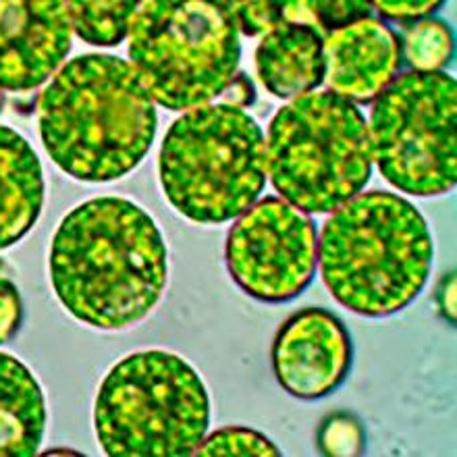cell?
Wrapping results in <instances>:
<instances>
[{
  "instance_id": "obj_22",
  "label": "cell",
  "mask_w": 457,
  "mask_h": 457,
  "mask_svg": "<svg viewBox=\"0 0 457 457\" xmlns=\"http://www.w3.org/2000/svg\"><path fill=\"white\" fill-rule=\"evenodd\" d=\"M443 3H405V0H399V3H374L372 9H377L380 15L389 19H427L430 12L439 11Z\"/></svg>"
},
{
  "instance_id": "obj_8",
  "label": "cell",
  "mask_w": 457,
  "mask_h": 457,
  "mask_svg": "<svg viewBox=\"0 0 457 457\" xmlns=\"http://www.w3.org/2000/svg\"><path fill=\"white\" fill-rule=\"evenodd\" d=\"M457 86L447 73L408 71L372 106L368 136L380 175L410 195H441L457 183Z\"/></svg>"
},
{
  "instance_id": "obj_10",
  "label": "cell",
  "mask_w": 457,
  "mask_h": 457,
  "mask_svg": "<svg viewBox=\"0 0 457 457\" xmlns=\"http://www.w3.org/2000/svg\"><path fill=\"white\" fill-rule=\"evenodd\" d=\"M272 368L289 395L308 402L331 395L352 368L345 325L322 308L289 316L272 343Z\"/></svg>"
},
{
  "instance_id": "obj_3",
  "label": "cell",
  "mask_w": 457,
  "mask_h": 457,
  "mask_svg": "<svg viewBox=\"0 0 457 457\" xmlns=\"http://www.w3.org/2000/svg\"><path fill=\"white\" fill-rule=\"evenodd\" d=\"M433 253L427 220L411 202L368 192L339 206L322 227L319 264L341 306L380 319L422 294Z\"/></svg>"
},
{
  "instance_id": "obj_25",
  "label": "cell",
  "mask_w": 457,
  "mask_h": 457,
  "mask_svg": "<svg viewBox=\"0 0 457 457\" xmlns=\"http://www.w3.org/2000/svg\"><path fill=\"white\" fill-rule=\"evenodd\" d=\"M0 106H3V96H0Z\"/></svg>"
},
{
  "instance_id": "obj_19",
  "label": "cell",
  "mask_w": 457,
  "mask_h": 457,
  "mask_svg": "<svg viewBox=\"0 0 457 457\" xmlns=\"http://www.w3.org/2000/svg\"><path fill=\"white\" fill-rule=\"evenodd\" d=\"M319 449L325 455H361L366 449L364 427L347 411L327 416L319 427Z\"/></svg>"
},
{
  "instance_id": "obj_13",
  "label": "cell",
  "mask_w": 457,
  "mask_h": 457,
  "mask_svg": "<svg viewBox=\"0 0 457 457\" xmlns=\"http://www.w3.org/2000/svg\"><path fill=\"white\" fill-rule=\"evenodd\" d=\"M325 34L302 23H278L256 48V71L277 98H297L325 81Z\"/></svg>"
},
{
  "instance_id": "obj_4",
  "label": "cell",
  "mask_w": 457,
  "mask_h": 457,
  "mask_svg": "<svg viewBox=\"0 0 457 457\" xmlns=\"http://www.w3.org/2000/svg\"><path fill=\"white\" fill-rule=\"evenodd\" d=\"M170 206L202 225L227 223L253 206L266 186V139L250 112L204 104L170 125L158 154Z\"/></svg>"
},
{
  "instance_id": "obj_18",
  "label": "cell",
  "mask_w": 457,
  "mask_h": 457,
  "mask_svg": "<svg viewBox=\"0 0 457 457\" xmlns=\"http://www.w3.org/2000/svg\"><path fill=\"white\" fill-rule=\"evenodd\" d=\"M195 455L211 457V455H269L277 457L281 455L275 443L260 435L258 430L252 428H223L212 433L208 439H202V443L195 449Z\"/></svg>"
},
{
  "instance_id": "obj_17",
  "label": "cell",
  "mask_w": 457,
  "mask_h": 457,
  "mask_svg": "<svg viewBox=\"0 0 457 457\" xmlns=\"http://www.w3.org/2000/svg\"><path fill=\"white\" fill-rule=\"evenodd\" d=\"M405 56L418 73H436L453 59V31L441 19H422L408 28Z\"/></svg>"
},
{
  "instance_id": "obj_6",
  "label": "cell",
  "mask_w": 457,
  "mask_h": 457,
  "mask_svg": "<svg viewBox=\"0 0 457 457\" xmlns=\"http://www.w3.org/2000/svg\"><path fill=\"white\" fill-rule=\"evenodd\" d=\"M208 422L211 399L200 374L161 349L120 360L106 374L94 405L96 436L112 457L192 455Z\"/></svg>"
},
{
  "instance_id": "obj_2",
  "label": "cell",
  "mask_w": 457,
  "mask_h": 457,
  "mask_svg": "<svg viewBox=\"0 0 457 457\" xmlns=\"http://www.w3.org/2000/svg\"><path fill=\"white\" fill-rule=\"evenodd\" d=\"M37 123L56 167L79 181L109 183L144 161L158 117L129 62L84 54L69 61L42 92Z\"/></svg>"
},
{
  "instance_id": "obj_12",
  "label": "cell",
  "mask_w": 457,
  "mask_h": 457,
  "mask_svg": "<svg viewBox=\"0 0 457 457\" xmlns=\"http://www.w3.org/2000/svg\"><path fill=\"white\" fill-rule=\"evenodd\" d=\"M325 81L349 103H370L402 65V42L389 25L366 17L325 37Z\"/></svg>"
},
{
  "instance_id": "obj_5",
  "label": "cell",
  "mask_w": 457,
  "mask_h": 457,
  "mask_svg": "<svg viewBox=\"0 0 457 457\" xmlns=\"http://www.w3.org/2000/svg\"><path fill=\"white\" fill-rule=\"evenodd\" d=\"M372 162L364 114L331 90L297 96L270 120L266 170L302 212H335L355 198L370 181Z\"/></svg>"
},
{
  "instance_id": "obj_9",
  "label": "cell",
  "mask_w": 457,
  "mask_h": 457,
  "mask_svg": "<svg viewBox=\"0 0 457 457\" xmlns=\"http://www.w3.org/2000/svg\"><path fill=\"white\" fill-rule=\"evenodd\" d=\"M235 283L260 302H289L312 283L319 258L314 220L283 198H264L241 214L227 237Z\"/></svg>"
},
{
  "instance_id": "obj_11",
  "label": "cell",
  "mask_w": 457,
  "mask_h": 457,
  "mask_svg": "<svg viewBox=\"0 0 457 457\" xmlns=\"http://www.w3.org/2000/svg\"><path fill=\"white\" fill-rule=\"evenodd\" d=\"M71 36L67 3H0V90L28 92L53 78Z\"/></svg>"
},
{
  "instance_id": "obj_20",
  "label": "cell",
  "mask_w": 457,
  "mask_h": 457,
  "mask_svg": "<svg viewBox=\"0 0 457 457\" xmlns=\"http://www.w3.org/2000/svg\"><path fill=\"white\" fill-rule=\"evenodd\" d=\"M223 6L237 29L247 36L269 34L272 28L283 23L281 3H223Z\"/></svg>"
},
{
  "instance_id": "obj_14",
  "label": "cell",
  "mask_w": 457,
  "mask_h": 457,
  "mask_svg": "<svg viewBox=\"0 0 457 457\" xmlns=\"http://www.w3.org/2000/svg\"><path fill=\"white\" fill-rule=\"evenodd\" d=\"M44 173L21 133L0 125V250L15 245L40 219Z\"/></svg>"
},
{
  "instance_id": "obj_15",
  "label": "cell",
  "mask_w": 457,
  "mask_h": 457,
  "mask_svg": "<svg viewBox=\"0 0 457 457\" xmlns=\"http://www.w3.org/2000/svg\"><path fill=\"white\" fill-rule=\"evenodd\" d=\"M46 428V403L34 374L0 352V457L34 455Z\"/></svg>"
},
{
  "instance_id": "obj_23",
  "label": "cell",
  "mask_w": 457,
  "mask_h": 457,
  "mask_svg": "<svg viewBox=\"0 0 457 457\" xmlns=\"http://www.w3.org/2000/svg\"><path fill=\"white\" fill-rule=\"evenodd\" d=\"M231 90H228V100H231L233 106H237V109H241V106L250 104L253 103V87L250 81H247L245 78H239V79H233L231 81Z\"/></svg>"
},
{
  "instance_id": "obj_1",
  "label": "cell",
  "mask_w": 457,
  "mask_h": 457,
  "mask_svg": "<svg viewBox=\"0 0 457 457\" xmlns=\"http://www.w3.org/2000/svg\"><path fill=\"white\" fill-rule=\"evenodd\" d=\"M50 278L67 312L103 331L144 320L169 278L161 228L131 200L106 195L73 208L50 245Z\"/></svg>"
},
{
  "instance_id": "obj_16",
  "label": "cell",
  "mask_w": 457,
  "mask_h": 457,
  "mask_svg": "<svg viewBox=\"0 0 457 457\" xmlns=\"http://www.w3.org/2000/svg\"><path fill=\"white\" fill-rule=\"evenodd\" d=\"M139 3H67L73 34L94 46H117L129 36Z\"/></svg>"
},
{
  "instance_id": "obj_7",
  "label": "cell",
  "mask_w": 457,
  "mask_h": 457,
  "mask_svg": "<svg viewBox=\"0 0 457 457\" xmlns=\"http://www.w3.org/2000/svg\"><path fill=\"white\" fill-rule=\"evenodd\" d=\"M129 59L156 104L194 111L231 86L241 59L239 29L223 3H139Z\"/></svg>"
},
{
  "instance_id": "obj_21",
  "label": "cell",
  "mask_w": 457,
  "mask_h": 457,
  "mask_svg": "<svg viewBox=\"0 0 457 457\" xmlns=\"http://www.w3.org/2000/svg\"><path fill=\"white\" fill-rule=\"evenodd\" d=\"M4 264L0 260V343L9 341L21 325V297L15 283L3 275Z\"/></svg>"
},
{
  "instance_id": "obj_24",
  "label": "cell",
  "mask_w": 457,
  "mask_h": 457,
  "mask_svg": "<svg viewBox=\"0 0 457 457\" xmlns=\"http://www.w3.org/2000/svg\"><path fill=\"white\" fill-rule=\"evenodd\" d=\"M447 287H449V289L445 291V294L441 295V302H443V312H445L447 316H452V320H453V312H455V310H453L452 306H449V300L453 302V294H455V281H453V277L449 278V281H447Z\"/></svg>"
}]
</instances>
